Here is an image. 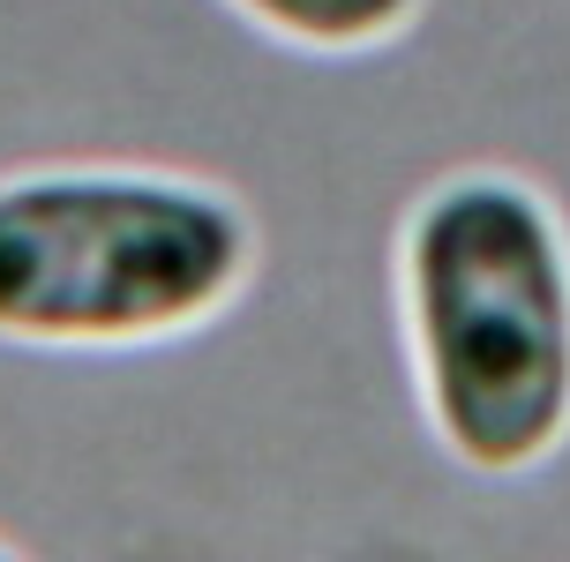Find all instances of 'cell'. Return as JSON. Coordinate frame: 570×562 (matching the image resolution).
<instances>
[{
	"label": "cell",
	"instance_id": "cell-1",
	"mask_svg": "<svg viewBox=\"0 0 570 562\" xmlns=\"http://www.w3.org/2000/svg\"><path fill=\"white\" fill-rule=\"evenodd\" d=\"M399 323L451 465L525 480L570 443V225L525 172H451L405 210Z\"/></svg>",
	"mask_w": 570,
	"mask_h": 562
},
{
	"label": "cell",
	"instance_id": "cell-2",
	"mask_svg": "<svg viewBox=\"0 0 570 562\" xmlns=\"http://www.w3.org/2000/svg\"><path fill=\"white\" fill-rule=\"evenodd\" d=\"M256 218L188 172L38 166L0 180V345L136 353L248 293Z\"/></svg>",
	"mask_w": 570,
	"mask_h": 562
},
{
	"label": "cell",
	"instance_id": "cell-3",
	"mask_svg": "<svg viewBox=\"0 0 570 562\" xmlns=\"http://www.w3.org/2000/svg\"><path fill=\"white\" fill-rule=\"evenodd\" d=\"M233 8L308 53H368L421 16V0H233Z\"/></svg>",
	"mask_w": 570,
	"mask_h": 562
},
{
	"label": "cell",
	"instance_id": "cell-4",
	"mask_svg": "<svg viewBox=\"0 0 570 562\" xmlns=\"http://www.w3.org/2000/svg\"><path fill=\"white\" fill-rule=\"evenodd\" d=\"M0 562H30V555H23V548H8V540H0Z\"/></svg>",
	"mask_w": 570,
	"mask_h": 562
}]
</instances>
